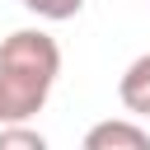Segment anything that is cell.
<instances>
[{"label": "cell", "mask_w": 150, "mask_h": 150, "mask_svg": "<svg viewBox=\"0 0 150 150\" xmlns=\"http://www.w3.org/2000/svg\"><path fill=\"white\" fill-rule=\"evenodd\" d=\"M61 75V47L42 28H14L0 42V127H19L42 112Z\"/></svg>", "instance_id": "1"}, {"label": "cell", "mask_w": 150, "mask_h": 150, "mask_svg": "<svg viewBox=\"0 0 150 150\" xmlns=\"http://www.w3.org/2000/svg\"><path fill=\"white\" fill-rule=\"evenodd\" d=\"M80 150H150V131L131 117H108L84 131Z\"/></svg>", "instance_id": "2"}, {"label": "cell", "mask_w": 150, "mask_h": 150, "mask_svg": "<svg viewBox=\"0 0 150 150\" xmlns=\"http://www.w3.org/2000/svg\"><path fill=\"white\" fill-rule=\"evenodd\" d=\"M117 98H122L127 112L150 117V52H141V56L122 70V80H117Z\"/></svg>", "instance_id": "3"}, {"label": "cell", "mask_w": 150, "mask_h": 150, "mask_svg": "<svg viewBox=\"0 0 150 150\" xmlns=\"http://www.w3.org/2000/svg\"><path fill=\"white\" fill-rule=\"evenodd\" d=\"M0 150H52V145H47L42 131H33L28 122H19V127H0Z\"/></svg>", "instance_id": "4"}, {"label": "cell", "mask_w": 150, "mask_h": 150, "mask_svg": "<svg viewBox=\"0 0 150 150\" xmlns=\"http://www.w3.org/2000/svg\"><path fill=\"white\" fill-rule=\"evenodd\" d=\"M28 14H38V19H52V23H66V19H75L80 9H84V0H19Z\"/></svg>", "instance_id": "5"}]
</instances>
